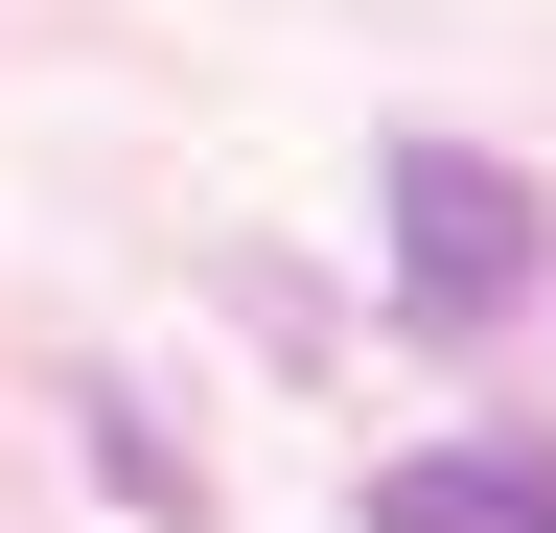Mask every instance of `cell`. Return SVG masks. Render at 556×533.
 I'll use <instances>...</instances> for the list:
<instances>
[{"mask_svg":"<svg viewBox=\"0 0 556 533\" xmlns=\"http://www.w3.org/2000/svg\"><path fill=\"white\" fill-rule=\"evenodd\" d=\"M394 302L441 325V348L533 302V186L486 163V140H394Z\"/></svg>","mask_w":556,"mask_h":533,"instance_id":"cell-1","label":"cell"},{"mask_svg":"<svg viewBox=\"0 0 556 533\" xmlns=\"http://www.w3.org/2000/svg\"><path fill=\"white\" fill-rule=\"evenodd\" d=\"M371 533H556V464L533 441H417V464H371Z\"/></svg>","mask_w":556,"mask_h":533,"instance_id":"cell-2","label":"cell"},{"mask_svg":"<svg viewBox=\"0 0 556 533\" xmlns=\"http://www.w3.org/2000/svg\"><path fill=\"white\" fill-rule=\"evenodd\" d=\"M93 487H116L139 533H186V510H208V464H186L163 418H139V394H93Z\"/></svg>","mask_w":556,"mask_h":533,"instance_id":"cell-3","label":"cell"}]
</instances>
